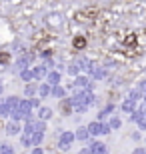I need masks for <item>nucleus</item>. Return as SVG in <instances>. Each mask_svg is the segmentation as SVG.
<instances>
[{
  "mask_svg": "<svg viewBox=\"0 0 146 154\" xmlns=\"http://www.w3.org/2000/svg\"><path fill=\"white\" fill-rule=\"evenodd\" d=\"M72 134H70V132H66V134H64V136L60 138V148H68V146H70V142H72Z\"/></svg>",
  "mask_w": 146,
  "mask_h": 154,
  "instance_id": "f257e3e1",
  "label": "nucleus"
},
{
  "mask_svg": "<svg viewBox=\"0 0 146 154\" xmlns=\"http://www.w3.org/2000/svg\"><path fill=\"white\" fill-rule=\"evenodd\" d=\"M6 132H8V134H16V132H20V124H18V122H10V124L6 126Z\"/></svg>",
  "mask_w": 146,
  "mask_h": 154,
  "instance_id": "f03ea898",
  "label": "nucleus"
},
{
  "mask_svg": "<svg viewBox=\"0 0 146 154\" xmlns=\"http://www.w3.org/2000/svg\"><path fill=\"white\" fill-rule=\"evenodd\" d=\"M48 82H50L52 86H56L58 82H60V74H58V72H48Z\"/></svg>",
  "mask_w": 146,
  "mask_h": 154,
  "instance_id": "7ed1b4c3",
  "label": "nucleus"
},
{
  "mask_svg": "<svg viewBox=\"0 0 146 154\" xmlns=\"http://www.w3.org/2000/svg\"><path fill=\"white\" fill-rule=\"evenodd\" d=\"M38 114H40V118H42V120H46V118H50V114H52V110H50V108H46V106H40V110H38Z\"/></svg>",
  "mask_w": 146,
  "mask_h": 154,
  "instance_id": "20e7f679",
  "label": "nucleus"
},
{
  "mask_svg": "<svg viewBox=\"0 0 146 154\" xmlns=\"http://www.w3.org/2000/svg\"><path fill=\"white\" fill-rule=\"evenodd\" d=\"M76 86H80V88H88L90 80L86 78V76H80V78H76Z\"/></svg>",
  "mask_w": 146,
  "mask_h": 154,
  "instance_id": "39448f33",
  "label": "nucleus"
},
{
  "mask_svg": "<svg viewBox=\"0 0 146 154\" xmlns=\"http://www.w3.org/2000/svg\"><path fill=\"white\" fill-rule=\"evenodd\" d=\"M92 152L94 154H104V144L102 142H94L92 144Z\"/></svg>",
  "mask_w": 146,
  "mask_h": 154,
  "instance_id": "423d86ee",
  "label": "nucleus"
},
{
  "mask_svg": "<svg viewBox=\"0 0 146 154\" xmlns=\"http://www.w3.org/2000/svg\"><path fill=\"white\" fill-rule=\"evenodd\" d=\"M50 92H52V88H50V86H48V84L40 86V96H42V98H44V96H48Z\"/></svg>",
  "mask_w": 146,
  "mask_h": 154,
  "instance_id": "0eeeda50",
  "label": "nucleus"
},
{
  "mask_svg": "<svg viewBox=\"0 0 146 154\" xmlns=\"http://www.w3.org/2000/svg\"><path fill=\"white\" fill-rule=\"evenodd\" d=\"M88 134H90V132H88V128H80L76 136H78L80 140H86V138H88Z\"/></svg>",
  "mask_w": 146,
  "mask_h": 154,
  "instance_id": "6e6552de",
  "label": "nucleus"
},
{
  "mask_svg": "<svg viewBox=\"0 0 146 154\" xmlns=\"http://www.w3.org/2000/svg\"><path fill=\"white\" fill-rule=\"evenodd\" d=\"M84 44H86L84 38H74V46H76V48H82Z\"/></svg>",
  "mask_w": 146,
  "mask_h": 154,
  "instance_id": "1a4fd4ad",
  "label": "nucleus"
},
{
  "mask_svg": "<svg viewBox=\"0 0 146 154\" xmlns=\"http://www.w3.org/2000/svg\"><path fill=\"white\" fill-rule=\"evenodd\" d=\"M34 92H36V86H34V84H28V86H26V94H28V96H32Z\"/></svg>",
  "mask_w": 146,
  "mask_h": 154,
  "instance_id": "9d476101",
  "label": "nucleus"
},
{
  "mask_svg": "<svg viewBox=\"0 0 146 154\" xmlns=\"http://www.w3.org/2000/svg\"><path fill=\"white\" fill-rule=\"evenodd\" d=\"M52 94H54V96H62V88H60V86H54V90H52Z\"/></svg>",
  "mask_w": 146,
  "mask_h": 154,
  "instance_id": "9b49d317",
  "label": "nucleus"
},
{
  "mask_svg": "<svg viewBox=\"0 0 146 154\" xmlns=\"http://www.w3.org/2000/svg\"><path fill=\"white\" fill-rule=\"evenodd\" d=\"M26 64H28V60L26 58H20L18 60V68H26Z\"/></svg>",
  "mask_w": 146,
  "mask_h": 154,
  "instance_id": "f8f14e48",
  "label": "nucleus"
},
{
  "mask_svg": "<svg viewBox=\"0 0 146 154\" xmlns=\"http://www.w3.org/2000/svg\"><path fill=\"white\" fill-rule=\"evenodd\" d=\"M120 126V120L118 118H112V122H110V128H118Z\"/></svg>",
  "mask_w": 146,
  "mask_h": 154,
  "instance_id": "ddd939ff",
  "label": "nucleus"
},
{
  "mask_svg": "<svg viewBox=\"0 0 146 154\" xmlns=\"http://www.w3.org/2000/svg\"><path fill=\"white\" fill-rule=\"evenodd\" d=\"M134 154H146V150H144V148H138V150H136Z\"/></svg>",
  "mask_w": 146,
  "mask_h": 154,
  "instance_id": "4468645a",
  "label": "nucleus"
},
{
  "mask_svg": "<svg viewBox=\"0 0 146 154\" xmlns=\"http://www.w3.org/2000/svg\"><path fill=\"white\" fill-rule=\"evenodd\" d=\"M140 90H142V92H146V82H142V84H140Z\"/></svg>",
  "mask_w": 146,
  "mask_h": 154,
  "instance_id": "2eb2a0df",
  "label": "nucleus"
},
{
  "mask_svg": "<svg viewBox=\"0 0 146 154\" xmlns=\"http://www.w3.org/2000/svg\"><path fill=\"white\" fill-rule=\"evenodd\" d=\"M0 92H2V84H0Z\"/></svg>",
  "mask_w": 146,
  "mask_h": 154,
  "instance_id": "dca6fc26",
  "label": "nucleus"
}]
</instances>
